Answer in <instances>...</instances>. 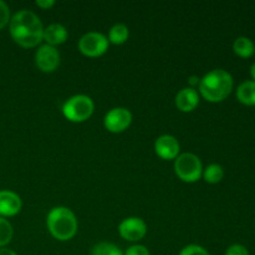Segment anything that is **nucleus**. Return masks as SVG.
<instances>
[{"label":"nucleus","instance_id":"obj_1","mask_svg":"<svg viewBox=\"0 0 255 255\" xmlns=\"http://www.w3.org/2000/svg\"><path fill=\"white\" fill-rule=\"evenodd\" d=\"M9 30L12 40L25 49L37 46L42 41V22L39 16L30 10H20L12 15Z\"/></svg>","mask_w":255,"mask_h":255},{"label":"nucleus","instance_id":"obj_2","mask_svg":"<svg viewBox=\"0 0 255 255\" xmlns=\"http://www.w3.org/2000/svg\"><path fill=\"white\" fill-rule=\"evenodd\" d=\"M233 77L223 69H214L204 75L199 81V92L209 102H222L231 95L233 90Z\"/></svg>","mask_w":255,"mask_h":255},{"label":"nucleus","instance_id":"obj_3","mask_svg":"<svg viewBox=\"0 0 255 255\" xmlns=\"http://www.w3.org/2000/svg\"><path fill=\"white\" fill-rule=\"evenodd\" d=\"M46 224L50 234L60 242H66L74 238L79 227L76 216L67 207L52 208L47 214Z\"/></svg>","mask_w":255,"mask_h":255},{"label":"nucleus","instance_id":"obj_4","mask_svg":"<svg viewBox=\"0 0 255 255\" xmlns=\"http://www.w3.org/2000/svg\"><path fill=\"white\" fill-rule=\"evenodd\" d=\"M94 101L86 95H75L62 105V114L65 119L75 124L87 121L94 114Z\"/></svg>","mask_w":255,"mask_h":255},{"label":"nucleus","instance_id":"obj_5","mask_svg":"<svg viewBox=\"0 0 255 255\" xmlns=\"http://www.w3.org/2000/svg\"><path fill=\"white\" fill-rule=\"evenodd\" d=\"M174 172L181 181L194 183L203 174V166L198 156L193 153H182L174 161Z\"/></svg>","mask_w":255,"mask_h":255},{"label":"nucleus","instance_id":"obj_6","mask_svg":"<svg viewBox=\"0 0 255 255\" xmlns=\"http://www.w3.org/2000/svg\"><path fill=\"white\" fill-rule=\"evenodd\" d=\"M109 39L101 32L91 31L79 40V50L87 57H100L109 50Z\"/></svg>","mask_w":255,"mask_h":255},{"label":"nucleus","instance_id":"obj_7","mask_svg":"<svg viewBox=\"0 0 255 255\" xmlns=\"http://www.w3.org/2000/svg\"><path fill=\"white\" fill-rule=\"evenodd\" d=\"M132 122V114L125 107H115L110 110L104 119V126L112 133L126 131Z\"/></svg>","mask_w":255,"mask_h":255},{"label":"nucleus","instance_id":"obj_8","mask_svg":"<svg viewBox=\"0 0 255 255\" xmlns=\"http://www.w3.org/2000/svg\"><path fill=\"white\" fill-rule=\"evenodd\" d=\"M119 233L125 241L138 242L146 236L147 226L143 219L138 217H129L121 222L119 227Z\"/></svg>","mask_w":255,"mask_h":255},{"label":"nucleus","instance_id":"obj_9","mask_svg":"<svg viewBox=\"0 0 255 255\" xmlns=\"http://www.w3.org/2000/svg\"><path fill=\"white\" fill-rule=\"evenodd\" d=\"M35 64L42 72H54L60 65V52L56 47L42 45L35 54Z\"/></svg>","mask_w":255,"mask_h":255},{"label":"nucleus","instance_id":"obj_10","mask_svg":"<svg viewBox=\"0 0 255 255\" xmlns=\"http://www.w3.org/2000/svg\"><path fill=\"white\" fill-rule=\"evenodd\" d=\"M179 142L171 134H163L154 142V151L162 159H176L179 156Z\"/></svg>","mask_w":255,"mask_h":255},{"label":"nucleus","instance_id":"obj_11","mask_svg":"<svg viewBox=\"0 0 255 255\" xmlns=\"http://www.w3.org/2000/svg\"><path fill=\"white\" fill-rule=\"evenodd\" d=\"M21 198L12 191H0V217H14L21 211Z\"/></svg>","mask_w":255,"mask_h":255},{"label":"nucleus","instance_id":"obj_12","mask_svg":"<svg viewBox=\"0 0 255 255\" xmlns=\"http://www.w3.org/2000/svg\"><path fill=\"white\" fill-rule=\"evenodd\" d=\"M199 105V95L192 87H184L177 94L176 106L182 112H192Z\"/></svg>","mask_w":255,"mask_h":255},{"label":"nucleus","instance_id":"obj_13","mask_svg":"<svg viewBox=\"0 0 255 255\" xmlns=\"http://www.w3.org/2000/svg\"><path fill=\"white\" fill-rule=\"evenodd\" d=\"M67 30L61 24H50L47 27H44V35L42 40L46 41V45L50 46H57V45L64 44L67 40Z\"/></svg>","mask_w":255,"mask_h":255},{"label":"nucleus","instance_id":"obj_14","mask_svg":"<svg viewBox=\"0 0 255 255\" xmlns=\"http://www.w3.org/2000/svg\"><path fill=\"white\" fill-rule=\"evenodd\" d=\"M237 99L246 106H255V81L248 80L242 82L237 89Z\"/></svg>","mask_w":255,"mask_h":255},{"label":"nucleus","instance_id":"obj_15","mask_svg":"<svg viewBox=\"0 0 255 255\" xmlns=\"http://www.w3.org/2000/svg\"><path fill=\"white\" fill-rule=\"evenodd\" d=\"M233 51L242 59H249L255 54V45L249 37L239 36L234 40Z\"/></svg>","mask_w":255,"mask_h":255},{"label":"nucleus","instance_id":"obj_16","mask_svg":"<svg viewBox=\"0 0 255 255\" xmlns=\"http://www.w3.org/2000/svg\"><path fill=\"white\" fill-rule=\"evenodd\" d=\"M129 30L125 24H116L110 29L109 42L114 45H122L128 40Z\"/></svg>","mask_w":255,"mask_h":255},{"label":"nucleus","instance_id":"obj_17","mask_svg":"<svg viewBox=\"0 0 255 255\" xmlns=\"http://www.w3.org/2000/svg\"><path fill=\"white\" fill-rule=\"evenodd\" d=\"M203 178L207 183L209 184H217L224 178V169L221 164L212 163L203 169Z\"/></svg>","mask_w":255,"mask_h":255},{"label":"nucleus","instance_id":"obj_18","mask_svg":"<svg viewBox=\"0 0 255 255\" xmlns=\"http://www.w3.org/2000/svg\"><path fill=\"white\" fill-rule=\"evenodd\" d=\"M91 255H124L121 249L112 243L101 242L94 246L91 251Z\"/></svg>","mask_w":255,"mask_h":255},{"label":"nucleus","instance_id":"obj_19","mask_svg":"<svg viewBox=\"0 0 255 255\" xmlns=\"http://www.w3.org/2000/svg\"><path fill=\"white\" fill-rule=\"evenodd\" d=\"M12 227L7 219L0 217V248H5L12 239Z\"/></svg>","mask_w":255,"mask_h":255},{"label":"nucleus","instance_id":"obj_20","mask_svg":"<svg viewBox=\"0 0 255 255\" xmlns=\"http://www.w3.org/2000/svg\"><path fill=\"white\" fill-rule=\"evenodd\" d=\"M178 255H211L208 253L206 248L197 244H189V246L184 247Z\"/></svg>","mask_w":255,"mask_h":255},{"label":"nucleus","instance_id":"obj_21","mask_svg":"<svg viewBox=\"0 0 255 255\" xmlns=\"http://www.w3.org/2000/svg\"><path fill=\"white\" fill-rule=\"evenodd\" d=\"M10 9L7 4L2 0H0V30L4 29L10 22Z\"/></svg>","mask_w":255,"mask_h":255},{"label":"nucleus","instance_id":"obj_22","mask_svg":"<svg viewBox=\"0 0 255 255\" xmlns=\"http://www.w3.org/2000/svg\"><path fill=\"white\" fill-rule=\"evenodd\" d=\"M224 255H251L249 251L242 244H233L227 249L226 254Z\"/></svg>","mask_w":255,"mask_h":255},{"label":"nucleus","instance_id":"obj_23","mask_svg":"<svg viewBox=\"0 0 255 255\" xmlns=\"http://www.w3.org/2000/svg\"><path fill=\"white\" fill-rule=\"evenodd\" d=\"M124 255H151L149 251L144 246L141 244H134V246L129 247Z\"/></svg>","mask_w":255,"mask_h":255},{"label":"nucleus","instance_id":"obj_24","mask_svg":"<svg viewBox=\"0 0 255 255\" xmlns=\"http://www.w3.org/2000/svg\"><path fill=\"white\" fill-rule=\"evenodd\" d=\"M35 4H36L39 7H41V9L49 10V9H51L52 6H54L55 1H54V0H37Z\"/></svg>","mask_w":255,"mask_h":255},{"label":"nucleus","instance_id":"obj_25","mask_svg":"<svg viewBox=\"0 0 255 255\" xmlns=\"http://www.w3.org/2000/svg\"><path fill=\"white\" fill-rule=\"evenodd\" d=\"M0 255H17L12 249L9 248H0Z\"/></svg>","mask_w":255,"mask_h":255},{"label":"nucleus","instance_id":"obj_26","mask_svg":"<svg viewBox=\"0 0 255 255\" xmlns=\"http://www.w3.org/2000/svg\"><path fill=\"white\" fill-rule=\"evenodd\" d=\"M199 81H201V79L197 76H192L191 80H189V84H191V87L192 89H194V85H199Z\"/></svg>","mask_w":255,"mask_h":255},{"label":"nucleus","instance_id":"obj_27","mask_svg":"<svg viewBox=\"0 0 255 255\" xmlns=\"http://www.w3.org/2000/svg\"><path fill=\"white\" fill-rule=\"evenodd\" d=\"M251 76L253 79V81H255V62L251 66Z\"/></svg>","mask_w":255,"mask_h":255}]
</instances>
